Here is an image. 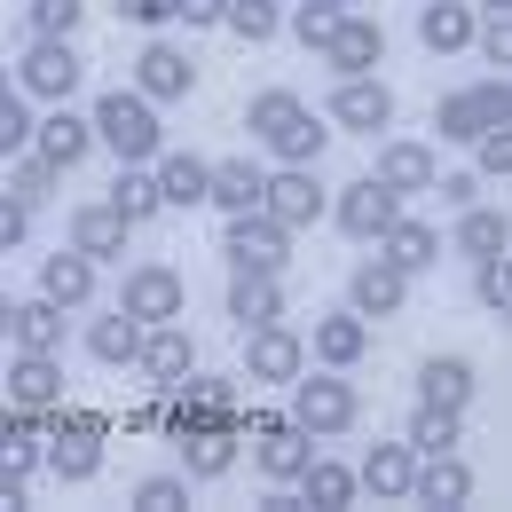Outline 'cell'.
<instances>
[{
    "instance_id": "obj_1",
    "label": "cell",
    "mask_w": 512,
    "mask_h": 512,
    "mask_svg": "<svg viewBox=\"0 0 512 512\" xmlns=\"http://www.w3.org/2000/svg\"><path fill=\"white\" fill-rule=\"evenodd\" d=\"M87 127H95V150H111L119 166H150L166 150V127H158V103L134 95V87H111L87 103Z\"/></svg>"
},
{
    "instance_id": "obj_2",
    "label": "cell",
    "mask_w": 512,
    "mask_h": 512,
    "mask_svg": "<svg viewBox=\"0 0 512 512\" xmlns=\"http://www.w3.org/2000/svg\"><path fill=\"white\" fill-rule=\"evenodd\" d=\"M284 418H292L300 434H316V442H339V434L363 418V394H355L347 371H323V363H316V371L292 379V410H284Z\"/></svg>"
},
{
    "instance_id": "obj_3",
    "label": "cell",
    "mask_w": 512,
    "mask_h": 512,
    "mask_svg": "<svg viewBox=\"0 0 512 512\" xmlns=\"http://www.w3.org/2000/svg\"><path fill=\"white\" fill-rule=\"evenodd\" d=\"M8 79H16L32 103H71L79 79H87V56H79V40H40V32H32Z\"/></svg>"
},
{
    "instance_id": "obj_4",
    "label": "cell",
    "mask_w": 512,
    "mask_h": 512,
    "mask_svg": "<svg viewBox=\"0 0 512 512\" xmlns=\"http://www.w3.org/2000/svg\"><path fill=\"white\" fill-rule=\"evenodd\" d=\"M221 260H229V268H253V276H284V268H292V229H284L276 213L245 205V213H229V229H221Z\"/></svg>"
},
{
    "instance_id": "obj_5",
    "label": "cell",
    "mask_w": 512,
    "mask_h": 512,
    "mask_svg": "<svg viewBox=\"0 0 512 512\" xmlns=\"http://www.w3.org/2000/svg\"><path fill=\"white\" fill-rule=\"evenodd\" d=\"M119 308L134 323H174V316H190V284H182V268L142 260V268H127V284H119Z\"/></svg>"
},
{
    "instance_id": "obj_6",
    "label": "cell",
    "mask_w": 512,
    "mask_h": 512,
    "mask_svg": "<svg viewBox=\"0 0 512 512\" xmlns=\"http://www.w3.org/2000/svg\"><path fill=\"white\" fill-rule=\"evenodd\" d=\"M300 371H308V331H292V323H260V331H245V371H237V379L292 386Z\"/></svg>"
},
{
    "instance_id": "obj_7",
    "label": "cell",
    "mask_w": 512,
    "mask_h": 512,
    "mask_svg": "<svg viewBox=\"0 0 512 512\" xmlns=\"http://www.w3.org/2000/svg\"><path fill=\"white\" fill-rule=\"evenodd\" d=\"M134 95H150V103H182V95H197V56L182 48V40L150 32L142 56H134Z\"/></svg>"
},
{
    "instance_id": "obj_8",
    "label": "cell",
    "mask_w": 512,
    "mask_h": 512,
    "mask_svg": "<svg viewBox=\"0 0 512 512\" xmlns=\"http://www.w3.org/2000/svg\"><path fill=\"white\" fill-rule=\"evenodd\" d=\"M245 434H253V465L260 481H300V465L316 457V434H300L292 418H276V410H245Z\"/></svg>"
},
{
    "instance_id": "obj_9",
    "label": "cell",
    "mask_w": 512,
    "mask_h": 512,
    "mask_svg": "<svg viewBox=\"0 0 512 512\" xmlns=\"http://www.w3.org/2000/svg\"><path fill=\"white\" fill-rule=\"evenodd\" d=\"M316 56L331 64V79H363V71L386 64V24H379V16H363V8H347V16L331 24V40H323Z\"/></svg>"
},
{
    "instance_id": "obj_10",
    "label": "cell",
    "mask_w": 512,
    "mask_h": 512,
    "mask_svg": "<svg viewBox=\"0 0 512 512\" xmlns=\"http://www.w3.org/2000/svg\"><path fill=\"white\" fill-rule=\"evenodd\" d=\"M323 205H331V190L316 182V166H276V174L260 182V213H276L292 237H300V229H316Z\"/></svg>"
},
{
    "instance_id": "obj_11",
    "label": "cell",
    "mask_w": 512,
    "mask_h": 512,
    "mask_svg": "<svg viewBox=\"0 0 512 512\" xmlns=\"http://www.w3.org/2000/svg\"><path fill=\"white\" fill-rule=\"evenodd\" d=\"M134 371H142V379L158 386V394H166L174 379H190V371H197V339H190V323H182V316H174V323H142Z\"/></svg>"
},
{
    "instance_id": "obj_12",
    "label": "cell",
    "mask_w": 512,
    "mask_h": 512,
    "mask_svg": "<svg viewBox=\"0 0 512 512\" xmlns=\"http://www.w3.org/2000/svg\"><path fill=\"white\" fill-rule=\"evenodd\" d=\"M323 119H331V127H347V134H379V127H394V87H386L379 71L339 79V87H331V103H323Z\"/></svg>"
},
{
    "instance_id": "obj_13",
    "label": "cell",
    "mask_w": 512,
    "mask_h": 512,
    "mask_svg": "<svg viewBox=\"0 0 512 512\" xmlns=\"http://www.w3.org/2000/svg\"><path fill=\"white\" fill-rule=\"evenodd\" d=\"M323 213H331V221H339V229H347V237H355V245H371V237H379L386 221H394V213H402V197L386 190L379 174H355V182H347V190L331 197V205H323Z\"/></svg>"
},
{
    "instance_id": "obj_14",
    "label": "cell",
    "mask_w": 512,
    "mask_h": 512,
    "mask_svg": "<svg viewBox=\"0 0 512 512\" xmlns=\"http://www.w3.org/2000/svg\"><path fill=\"white\" fill-rule=\"evenodd\" d=\"M0 394L16 410H56L64 402V355H40V347H16L8 371H0Z\"/></svg>"
},
{
    "instance_id": "obj_15",
    "label": "cell",
    "mask_w": 512,
    "mask_h": 512,
    "mask_svg": "<svg viewBox=\"0 0 512 512\" xmlns=\"http://www.w3.org/2000/svg\"><path fill=\"white\" fill-rule=\"evenodd\" d=\"M402 505H434V512L473 505V465H465L457 449H442V457H418V473H410V497H402Z\"/></svg>"
},
{
    "instance_id": "obj_16",
    "label": "cell",
    "mask_w": 512,
    "mask_h": 512,
    "mask_svg": "<svg viewBox=\"0 0 512 512\" xmlns=\"http://www.w3.org/2000/svg\"><path fill=\"white\" fill-rule=\"evenodd\" d=\"M371 245H379L386 268H402V276H426V268L442 260V229H434V221H418V213H394V221H386Z\"/></svg>"
},
{
    "instance_id": "obj_17",
    "label": "cell",
    "mask_w": 512,
    "mask_h": 512,
    "mask_svg": "<svg viewBox=\"0 0 512 512\" xmlns=\"http://www.w3.org/2000/svg\"><path fill=\"white\" fill-rule=\"evenodd\" d=\"M347 308H355L363 323L402 316V308H410V276H402V268H386V260L371 253L363 268H355V276H347Z\"/></svg>"
},
{
    "instance_id": "obj_18",
    "label": "cell",
    "mask_w": 512,
    "mask_h": 512,
    "mask_svg": "<svg viewBox=\"0 0 512 512\" xmlns=\"http://www.w3.org/2000/svg\"><path fill=\"white\" fill-rule=\"evenodd\" d=\"M363 355H371V323L355 316V308L316 316V331H308V363H323V371H355Z\"/></svg>"
},
{
    "instance_id": "obj_19",
    "label": "cell",
    "mask_w": 512,
    "mask_h": 512,
    "mask_svg": "<svg viewBox=\"0 0 512 512\" xmlns=\"http://www.w3.org/2000/svg\"><path fill=\"white\" fill-rule=\"evenodd\" d=\"M32 150L48 158V166H79L87 150H95V127H87V111H71V103H48L40 119H32Z\"/></svg>"
},
{
    "instance_id": "obj_20",
    "label": "cell",
    "mask_w": 512,
    "mask_h": 512,
    "mask_svg": "<svg viewBox=\"0 0 512 512\" xmlns=\"http://www.w3.org/2000/svg\"><path fill=\"white\" fill-rule=\"evenodd\" d=\"M379 174L394 197H426L434 190V174H442V158H434V142H410V134H394V142H379Z\"/></svg>"
},
{
    "instance_id": "obj_21",
    "label": "cell",
    "mask_w": 512,
    "mask_h": 512,
    "mask_svg": "<svg viewBox=\"0 0 512 512\" xmlns=\"http://www.w3.org/2000/svg\"><path fill=\"white\" fill-rule=\"evenodd\" d=\"M410 473H418V449L410 442H371L363 465H355V489L379 497V505H402V497H410Z\"/></svg>"
},
{
    "instance_id": "obj_22",
    "label": "cell",
    "mask_w": 512,
    "mask_h": 512,
    "mask_svg": "<svg viewBox=\"0 0 512 512\" xmlns=\"http://www.w3.org/2000/svg\"><path fill=\"white\" fill-rule=\"evenodd\" d=\"M103 442H111V434H79V426H48V457H40V473H56L64 489H87V481L103 473Z\"/></svg>"
},
{
    "instance_id": "obj_23",
    "label": "cell",
    "mask_w": 512,
    "mask_h": 512,
    "mask_svg": "<svg viewBox=\"0 0 512 512\" xmlns=\"http://www.w3.org/2000/svg\"><path fill=\"white\" fill-rule=\"evenodd\" d=\"M473 394H481L473 355H426V363H418V402H434V410H473Z\"/></svg>"
},
{
    "instance_id": "obj_24",
    "label": "cell",
    "mask_w": 512,
    "mask_h": 512,
    "mask_svg": "<svg viewBox=\"0 0 512 512\" xmlns=\"http://www.w3.org/2000/svg\"><path fill=\"white\" fill-rule=\"evenodd\" d=\"M127 221H119V213H111V205H103V197H95V205H71V229H64V245H79V253L95 260V268H103V260H127Z\"/></svg>"
},
{
    "instance_id": "obj_25",
    "label": "cell",
    "mask_w": 512,
    "mask_h": 512,
    "mask_svg": "<svg viewBox=\"0 0 512 512\" xmlns=\"http://www.w3.org/2000/svg\"><path fill=\"white\" fill-rule=\"evenodd\" d=\"M229 323H237V331L284 323V276H253V268H229Z\"/></svg>"
},
{
    "instance_id": "obj_26",
    "label": "cell",
    "mask_w": 512,
    "mask_h": 512,
    "mask_svg": "<svg viewBox=\"0 0 512 512\" xmlns=\"http://www.w3.org/2000/svg\"><path fill=\"white\" fill-rule=\"evenodd\" d=\"M237 442H245V434H237L229 418H205V426L182 434L174 449H182V473H190V481H221V473L237 465Z\"/></svg>"
},
{
    "instance_id": "obj_27",
    "label": "cell",
    "mask_w": 512,
    "mask_h": 512,
    "mask_svg": "<svg viewBox=\"0 0 512 512\" xmlns=\"http://www.w3.org/2000/svg\"><path fill=\"white\" fill-rule=\"evenodd\" d=\"M473 24H481L473 0H426V8H418V40H426V56H465V48H473Z\"/></svg>"
},
{
    "instance_id": "obj_28",
    "label": "cell",
    "mask_w": 512,
    "mask_h": 512,
    "mask_svg": "<svg viewBox=\"0 0 512 512\" xmlns=\"http://www.w3.org/2000/svg\"><path fill=\"white\" fill-rule=\"evenodd\" d=\"M505 245H512V213L505 205H481V197H473V205L457 213V229H449V253L457 260H489V253H505Z\"/></svg>"
},
{
    "instance_id": "obj_29",
    "label": "cell",
    "mask_w": 512,
    "mask_h": 512,
    "mask_svg": "<svg viewBox=\"0 0 512 512\" xmlns=\"http://www.w3.org/2000/svg\"><path fill=\"white\" fill-rule=\"evenodd\" d=\"M260 142H268V150H276V166H316L323 150H331V119H316V111H308V103H300V111H292V119H276V127L260 134Z\"/></svg>"
},
{
    "instance_id": "obj_30",
    "label": "cell",
    "mask_w": 512,
    "mask_h": 512,
    "mask_svg": "<svg viewBox=\"0 0 512 512\" xmlns=\"http://www.w3.org/2000/svg\"><path fill=\"white\" fill-rule=\"evenodd\" d=\"M40 292L56 300V308H87L95 300V260L79 253V245H64V253H40Z\"/></svg>"
},
{
    "instance_id": "obj_31",
    "label": "cell",
    "mask_w": 512,
    "mask_h": 512,
    "mask_svg": "<svg viewBox=\"0 0 512 512\" xmlns=\"http://www.w3.org/2000/svg\"><path fill=\"white\" fill-rule=\"evenodd\" d=\"M150 174H158V197L166 205H205V182H213V158H197V150H158L150 158Z\"/></svg>"
},
{
    "instance_id": "obj_32",
    "label": "cell",
    "mask_w": 512,
    "mask_h": 512,
    "mask_svg": "<svg viewBox=\"0 0 512 512\" xmlns=\"http://www.w3.org/2000/svg\"><path fill=\"white\" fill-rule=\"evenodd\" d=\"M64 331L71 316L40 292V300H16V316H8V347H40V355H64Z\"/></svg>"
},
{
    "instance_id": "obj_33",
    "label": "cell",
    "mask_w": 512,
    "mask_h": 512,
    "mask_svg": "<svg viewBox=\"0 0 512 512\" xmlns=\"http://www.w3.org/2000/svg\"><path fill=\"white\" fill-rule=\"evenodd\" d=\"M292 489H300V505H323V512H339V505H355V497H363V489H355V465H339V457H308V465H300V481H292Z\"/></svg>"
},
{
    "instance_id": "obj_34",
    "label": "cell",
    "mask_w": 512,
    "mask_h": 512,
    "mask_svg": "<svg viewBox=\"0 0 512 512\" xmlns=\"http://www.w3.org/2000/svg\"><path fill=\"white\" fill-rule=\"evenodd\" d=\"M127 229H150L158 213H166V197H158V174L150 166H119V182H111V197H103Z\"/></svg>"
},
{
    "instance_id": "obj_35",
    "label": "cell",
    "mask_w": 512,
    "mask_h": 512,
    "mask_svg": "<svg viewBox=\"0 0 512 512\" xmlns=\"http://www.w3.org/2000/svg\"><path fill=\"white\" fill-rule=\"evenodd\" d=\"M134 347H142V323L127 308H111V316L87 323V355L103 363V371H134Z\"/></svg>"
},
{
    "instance_id": "obj_36",
    "label": "cell",
    "mask_w": 512,
    "mask_h": 512,
    "mask_svg": "<svg viewBox=\"0 0 512 512\" xmlns=\"http://www.w3.org/2000/svg\"><path fill=\"white\" fill-rule=\"evenodd\" d=\"M402 442L418 449V457H442V449L465 442V410H434V402H418L410 426H402Z\"/></svg>"
},
{
    "instance_id": "obj_37",
    "label": "cell",
    "mask_w": 512,
    "mask_h": 512,
    "mask_svg": "<svg viewBox=\"0 0 512 512\" xmlns=\"http://www.w3.org/2000/svg\"><path fill=\"white\" fill-rule=\"evenodd\" d=\"M260 174L253 158H221L213 166V182H205V205H221V213H245V205H260Z\"/></svg>"
},
{
    "instance_id": "obj_38",
    "label": "cell",
    "mask_w": 512,
    "mask_h": 512,
    "mask_svg": "<svg viewBox=\"0 0 512 512\" xmlns=\"http://www.w3.org/2000/svg\"><path fill=\"white\" fill-rule=\"evenodd\" d=\"M8 190H16L24 205H32V213H40L48 197L64 190V166H48L40 150H16V158H8Z\"/></svg>"
},
{
    "instance_id": "obj_39",
    "label": "cell",
    "mask_w": 512,
    "mask_h": 512,
    "mask_svg": "<svg viewBox=\"0 0 512 512\" xmlns=\"http://www.w3.org/2000/svg\"><path fill=\"white\" fill-rule=\"evenodd\" d=\"M221 24H229L245 48H268V40L284 32V0H229V8H221Z\"/></svg>"
},
{
    "instance_id": "obj_40",
    "label": "cell",
    "mask_w": 512,
    "mask_h": 512,
    "mask_svg": "<svg viewBox=\"0 0 512 512\" xmlns=\"http://www.w3.org/2000/svg\"><path fill=\"white\" fill-rule=\"evenodd\" d=\"M16 150H32V95L0 71V158H16Z\"/></svg>"
},
{
    "instance_id": "obj_41",
    "label": "cell",
    "mask_w": 512,
    "mask_h": 512,
    "mask_svg": "<svg viewBox=\"0 0 512 512\" xmlns=\"http://www.w3.org/2000/svg\"><path fill=\"white\" fill-rule=\"evenodd\" d=\"M24 24H32L40 40H79V24H87V0H24Z\"/></svg>"
},
{
    "instance_id": "obj_42",
    "label": "cell",
    "mask_w": 512,
    "mask_h": 512,
    "mask_svg": "<svg viewBox=\"0 0 512 512\" xmlns=\"http://www.w3.org/2000/svg\"><path fill=\"white\" fill-rule=\"evenodd\" d=\"M473 300H481L489 316H512V260H505V253L473 260Z\"/></svg>"
},
{
    "instance_id": "obj_43",
    "label": "cell",
    "mask_w": 512,
    "mask_h": 512,
    "mask_svg": "<svg viewBox=\"0 0 512 512\" xmlns=\"http://www.w3.org/2000/svg\"><path fill=\"white\" fill-rule=\"evenodd\" d=\"M190 505V473H142L134 481V512H182Z\"/></svg>"
},
{
    "instance_id": "obj_44",
    "label": "cell",
    "mask_w": 512,
    "mask_h": 512,
    "mask_svg": "<svg viewBox=\"0 0 512 512\" xmlns=\"http://www.w3.org/2000/svg\"><path fill=\"white\" fill-rule=\"evenodd\" d=\"M339 16H347L339 0H292V16H284V24H292V40H300V48H323Z\"/></svg>"
},
{
    "instance_id": "obj_45",
    "label": "cell",
    "mask_w": 512,
    "mask_h": 512,
    "mask_svg": "<svg viewBox=\"0 0 512 512\" xmlns=\"http://www.w3.org/2000/svg\"><path fill=\"white\" fill-rule=\"evenodd\" d=\"M434 127H442V142H473V134H481V111H473V87H449L442 103H434Z\"/></svg>"
},
{
    "instance_id": "obj_46",
    "label": "cell",
    "mask_w": 512,
    "mask_h": 512,
    "mask_svg": "<svg viewBox=\"0 0 512 512\" xmlns=\"http://www.w3.org/2000/svg\"><path fill=\"white\" fill-rule=\"evenodd\" d=\"M473 174H481V182H512V127L473 134Z\"/></svg>"
},
{
    "instance_id": "obj_47",
    "label": "cell",
    "mask_w": 512,
    "mask_h": 512,
    "mask_svg": "<svg viewBox=\"0 0 512 512\" xmlns=\"http://www.w3.org/2000/svg\"><path fill=\"white\" fill-rule=\"evenodd\" d=\"M473 111H481V127H512V71H489L473 87Z\"/></svg>"
},
{
    "instance_id": "obj_48",
    "label": "cell",
    "mask_w": 512,
    "mask_h": 512,
    "mask_svg": "<svg viewBox=\"0 0 512 512\" xmlns=\"http://www.w3.org/2000/svg\"><path fill=\"white\" fill-rule=\"evenodd\" d=\"M292 111H300V95H292V87H260L253 103H245V127H253V134H268L276 119H292Z\"/></svg>"
},
{
    "instance_id": "obj_49",
    "label": "cell",
    "mask_w": 512,
    "mask_h": 512,
    "mask_svg": "<svg viewBox=\"0 0 512 512\" xmlns=\"http://www.w3.org/2000/svg\"><path fill=\"white\" fill-rule=\"evenodd\" d=\"M473 48H481V64L512 71V16H481L473 24Z\"/></svg>"
},
{
    "instance_id": "obj_50",
    "label": "cell",
    "mask_w": 512,
    "mask_h": 512,
    "mask_svg": "<svg viewBox=\"0 0 512 512\" xmlns=\"http://www.w3.org/2000/svg\"><path fill=\"white\" fill-rule=\"evenodd\" d=\"M24 237H32V205H24L16 190H0V253H16Z\"/></svg>"
},
{
    "instance_id": "obj_51",
    "label": "cell",
    "mask_w": 512,
    "mask_h": 512,
    "mask_svg": "<svg viewBox=\"0 0 512 512\" xmlns=\"http://www.w3.org/2000/svg\"><path fill=\"white\" fill-rule=\"evenodd\" d=\"M434 190H442V205H449V213H465V205H473V197L489 190V182H481V174L465 166V174H434Z\"/></svg>"
},
{
    "instance_id": "obj_52",
    "label": "cell",
    "mask_w": 512,
    "mask_h": 512,
    "mask_svg": "<svg viewBox=\"0 0 512 512\" xmlns=\"http://www.w3.org/2000/svg\"><path fill=\"white\" fill-rule=\"evenodd\" d=\"M119 16L142 24V32H166V24H174V0H119Z\"/></svg>"
},
{
    "instance_id": "obj_53",
    "label": "cell",
    "mask_w": 512,
    "mask_h": 512,
    "mask_svg": "<svg viewBox=\"0 0 512 512\" xmlns=\"http://www.w3.org/2000/svg\"><path fill=\"white\" fill-rule=\"evenodd\" d=\"M221 8H229V0H174V24H190V32H213V24H221Z\"/></svg>"
},
{
    "instance_id": "obj_54",
    "label": "cell",
    "mask_w": 512,
    "mask_h": 512,
    "mask_svg": "<svg viewBox=\"0 0 512 512\" xmlns=\"http://www.w3.org/2000/svg\"><path fill=\"white\" fill-rule=\"evenodd\" d=\"M158 418H166V402H142V410L127 418V434H158Z\"/></svg>"
},
{
    "instance_id": "obj_55",
    "label": "cell",
    "mask_w": 512,
    "mask_h": 512,
    "mask_svg": "<svg viewBox=\"0 0 512 512\" xmlns=\"http://www.w3.org/2000/svg\"><path fill=\"white\" fill-rule=\"evenodd\" d=\"M32 505V497H24V481H16V473H0V512H24Z\"/></svg>"
},
{
    "instance_id": "obj_56",
    "label": "cell",
    "mask_w": 512,
    "mask_h": 512,
    "mask_svg": "<svg viewBox=\"0 0 512 512\" xmlns=\"http://www.w3.org/2000/svg\"><path fill=\"white\" fill-rule=\"evenodd\" d=\"M8 316H16V300H8V292H0V339H8Z\"/></svg>"
},
{
    "instance_id": "obj_57",
    "label": "cell",
    "mask_w": 512,
    "mask_h": 512,
    "mask_svg": "<svg viewBox=\"0 0 512 512\" xmlns=\"http://www.w3.org/2000/svg\"><path fill=\"white\" fill-rule=\"evenodd\" d=\"M473 8H489V16H512V0H473Z\"/></svg>"
},
{
    "instance_id": "obj_58",
    "label": "cell",
    "mask_w": 512,
    "mask_h": 512,
    "mask_svg": "<svg viewBox=\"0 0 512 512\" xmlns=\"http://www.w3.org/2000/svg\"><path fill=\"white\" fill-rule=\"evenodd\" d=\"M339 8H363V0H339Z\"/></svg>"
},
{
    "instance_id": "obj_59",
    "label": "cell",
    "mask_w": 512,
    "mask_h": 512,
    "mask_svg": "<svg viewBox=\"0 0 512 512\" xmlns=\"http://www.w3.org/2000/svg\"><path fill=\"white\" fill-rule=\"evenodd\" d=\"M0 64H8V56H0Z\"/></svg>"
}]
</instances>
